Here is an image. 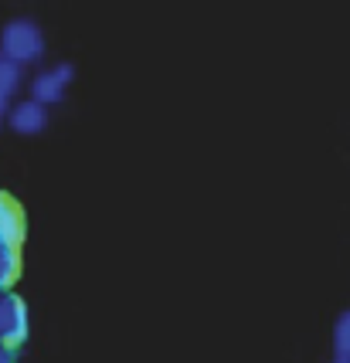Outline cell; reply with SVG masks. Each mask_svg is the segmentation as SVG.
<instances>
[{"mask_svg": "<svg viewBox=\"0 0 350 363\" xmlns=\"http://www.w3.org/2000/svg\"><path fill=\"white\" fill-rule=\"evenodd\" d=\"M0 58L14 68H31L45 58V31L31 17H14L0 28Z\"/></svg>", "mask_w": 350, "mask_h": 363, "instance_id": "1", "label": "cell"}, {"mask_svg": "<svg viewBox=\"0 0 350 363\" xmlns=\"http://www.w3.org/2000/svg\"><path fill=\"white\" fill-rule=\"evenodd\" d=\"M28 340H31V309H28V302L17 292H4L0 296V347L14 353Z\"/></svg>", "mask_w": 350, "mask_h": 363, "instance_id": "2", "label": "cell"}, {"mask_svg": "<svg viewBox=\"0 0 350 363\" xmlns=\"http://www.w3.org/2000/svg\"><path fill=\"white\" fill-rule=\"evenodd\" d=\"M72 82H75V68L68 62L41 68V72H34V79H31V99L41 102L45 109H48V106H58L65 99V92L72 89Z\"/></svg>", "mask_w": 350, "mask_h": 363, "instance_id": "3", "label": "cell"}, {"mask_svg": "<svg viewBox=\"0 0 350 363\" xmlns=\"http://www.w3.org/2000/svg\"><path fill=\"white\" fill-rule=\"evenodd\" d=\"M24 241H28V218H24V207L17 204V197L0 194V245L21 252Z\"/></svg>", "mask_w": 350, "mask_h": 363, "instance_id": "4", "label": "cell"}, {"mask_svg": "<svg viewBox=\"0 0 350 363\" xmlns=\"http://www.w3.org/2000/svg\"><path fill=\"white\" fill-rule=\"evenodd\" d=\"M7 126L21 133V136H38L41 129L48 126V109L41 102H34L31 95L28 99H17L14 106L7 109Z\"/></svg>", "mask_w": 350, "mask_h": 363, "instance_id": "5", "label": "cell"}, {"mask_svg": "<svg viewBox=\"0 0 350 363\" xmlns=\"http://www.w3.org/2000/svg\"><path fill=\"white\" fill-rule=\"evenodd\" d=\"M21 272H24V258H21V252H17V248H7V245H0V296H4V292H14Z\"/></svg>", "mask_w": 350, "mask_h": 363, "instance_id": "6", "label": "cell"}, {"mask_svg": "<svg viewBox=\"0 0 350 363\" xmlns=\"http://www.w3.org/2000/svg\"><path fill=\"white\" fill-rule=\"evenodd\" d=\"M17 92H21V68H14V65H7L0 58V112L4 116L17 102Z\"/></svg>", "mask_w": 350, "mask_h": 363, "instance_id": "7", "label": "cell"}, {"mask_svg": "<svg viewBox=\"0 0 350 363\" xmlns=\"http://www.w3.org/2000/svg\"><path fill=\"white\" fill-rule=\"evenodd\" d=\"M334 357L350 360V309L340 313V319L334 323Z\"/></svg>", "mask_w": 350, "mask_h": 363, "instance_id": "8", "label": "cell"}, {"mask_svg": "<svg viewBox=\"0 0 350 363\" xmlns=\"http://www.w3.org/2000/svg\"><path fill=\"white\" fill-rule=\"evenodd\" d=\"M0 363H14V357H11V350L0 347Z\"/></svg>", "mask_w": 350, "mask_h": 363, "instance_id": "9", "label": "cell"}, {"mask_svg": "<svg viewBox=\"0 0 350 363\" xmlns=\"http://www.w3.org/2000/svg\"><path fill=\"white\" fill-rule=\"evenodd\" d=\"M330 363H350V360H344V357H334V360H330Z\"/></svg>", "mask_w": 350, "mask_h": 363, "instance_id": "10", "label": "cell"}, {"mask_svg": "<svg viewBox=\"0 0 350 363\" xmlns=\"http://www.w3.org/2000/svg\"><path fill=\"white\" fill-rule=\"evenodd\" d=\"M0 123H4V112H0Z\"/></svg>", "mask_w": 350, "mask_h": 363, "instance_id": "11", "label": "cell"}]
</instances>
